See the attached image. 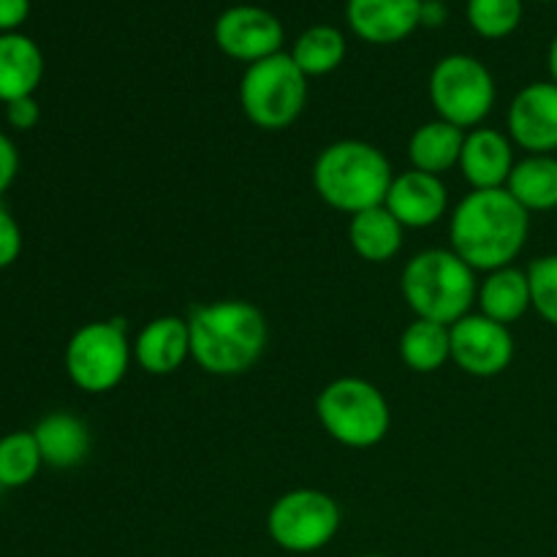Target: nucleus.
<instances>
[{
    "mask_svg": "<svg viewBox=\"0 0 557 557\" xmlns=\"http://www.w3.org/2000/svg\"><path fill=\"white\" fill-rule=\"evenodd\" d=\"M422 3H444V0H422Z\"/></svg>",
    "mask_w": 557,
    "mask_h": 557,
    "instance_id": "obj_34",
    "label": "nucleus"
},
{
    "mask_svg": "<svg viewBox=\"0 0 557 557\" xmlns=\"http://www.w3.org/2000/svg\"><path fill=\"white\" fill-rule=\"evenodd\" d=\"M384 207L403 223V228H428L446 215L449 194L441 177L411 169L395 174Z\"/></svg>",
    "mask_w": 557,
    "mask_h": 557,
    "instance_id": "obj_13",
    "label": "nucleus"
},
{
    "mask_svg": "<svg viewBox=\"0 0 557 557\" xmlns=\"http://www.w3.org/2000/svg\"><path fill=\"white\" fill-rule=\"evenodd\" d=\"M462 145H466V131L438 117L413 131L408 141V158L413 169L441 177L449 169L460 166Z\"/></svg>",
    "mask_w": 557,
    "mask_h": 557,
    "instance_id": "obj_20",
    "label": "nucleus"
},
{
    "mask_svg": "<svg viewBox=\"0 0 557 557\" xmlns=\"http://www.w3.org/2000/svg\"><path fill=\"white\" fill-rule=\"evenodd\" d=\"M509 136L531 156H553L557 150V85L533 82L522 87L506 114Z\"/></svg>",
    "mask_w": 557,
    "mask_h": 557,
    "instance_id": "obj_12",
    "label": "nucleus"
},
{
    "mask_svg": "<svg viewBox=\"0 0 557 557\" xmlns=\"http://www.w3.org/2000/svg\"><path fill=\"white\" fill-rule=\"evenodd\" d=\"M44 76V54L22 33H0V101L11 103L36 92Z\"/></svg>",
    "mask_w": 557,
    "mask_h": 557,
    "instance_id": "obj_17",
    "label": "nucleus"
},
{
    "mask_svg": "<svg viewBox=\"0 0 557 557\" xmlns=\"http://www.w3.org/2000/svg\"><path fill=\"white\" fill-rule=\"evenodd\" d=\"M5 120L14 131H30L41 120V109H38V101L33 96L16 98V101L5 103Z\"/></svg>",
    "mask_w": 557,
    "mask_h": 557,
    "instance_id": "obj_29",
    "label": "nucleus"
},
{
    "mask_svg": "<svg viewBox=\"0 0 557 557\" xmlns=\"http://www.w3.org/2000/svg\"><path fill=\"white\" fill-rule=\"evenodd\" d=\"M506 190L525 207L528 212L557 210V158L528 156L515 163Z\"/></svg>",
    "mask_w": 557,
    "mask_h": 557,
    "instance_id": "obj_22",
    "label": "nucleus"
},
{
    "mask_svg": "<svg viewBox=\"0 0 557 557\" xmlns=\"http://www.w3.org/2000/svg\"><path fill=\"white\" fill-rule=\"evenodd\" d=\"M190 357L210 375H243L267 348V321L256 305L245 299L201 305L188 315Z\"/></svg>",
    "mask_w": 557,
    "mask_h": 557,
    "instance_id": "obj_2",
    "label": "nucleus"
},
{
    "mask_svg": "<svg viewBox=\"0 0 557 557\" xmlns=\"http://www.w3.org/2000/svg\"><path fill=\"white\" fill-rule=\"evenodd\" d=\"M267 531L281 549L310 555L324 549L341 531V506L321 490H292L272 504Z\"/></svg>",
    "mask_w": 557,
    "mask_h": 557,
    "instance_id": "obj_9",
    "label": "nucleus"
},
{
    "mask_svg": "<svg viewBox=\"0 0 557 557\" xmlns=\"http://www.w3.org/2000/svg\"><path fill=\"white\" fill-rule=\"evenodd\" d=\"M528 281H531L533 310L547 324L557 326V253L542 256V259L533 261L528 267Z\"/></svg>",
    "mask_w": 557,
    "mask_h": 557,
    "instance_id": "obj_27",
    "label": "nucleus"
},
{
    "mask_svg": "<svg viewBox=\"0 0 557 557\" xmlns=\"http://www.w3.org/2000/svg\"><path fill=\"white\" fill-rule=\"evenodd\" d=\"M403 297L417 319L457 324L476 302V272L446 248H430L413 256L403 270Z\"/></svg>",
    "mask_w": 557,
    "mask_h": 557,
    "instance_id": "obj_4",
    "label": "nucleus"
},
{
    "mask_svg": "<svg viewBox=\"0 0 557 557\" xmlns=\"http://www.w3.org/2000/svg\"><path fill=\"white\" fill-rule=\"evenodd\" d=\"M531 232V212L506 188L471 190L451 215V250L473 272L515 264Z\"/></svg>",
    "mask_w": 557,
    "mask_h": 557,
    "instance_id": "obj_1",
    "label": "nucleus"
},
{
    "mask_svg": "<svg viewBox=\"0 0 557 557\" xmlns=\"http://www.w3.org/2000/svg\"><path fill=\"white\" fill-rule=\"evenodd\" d=\"M134 346L123 321H90L79 326L65 346V373L87 395H103L125 379Z\"/></svg>",
    "mask_w": 557,
    "mask_h": 557,
    "instance_id": "obj_7",
    "label": "nucleus"
},
{
    "mask_svg": "<svg viewBox=\"0 0 557 557\" xmlns=\"http://www.w3.org/2000/svg\"><path fill=\"white\" fill-rule=\"evenodd\" d=\"M30 14V0H0V33H16Z\"/></svg>",
    "mask_w": 557,
    "mask_h": 557,
    "instance_id": "obj_31",
    "label": "nucleus"
},
{
    "mask_svg": "<svg viewBox=\"0 0 557 557\" xmlns=\"http://www.w3.org/2000/svg\"><path fill=\"white\" fill-rule=\"evenodd\" d=\"M547 65H549V74H553V82L557 85V36L553 38V44H549Z\"/></svg>",
    "mask_w": 557,
    "mask_h": 557,
    "instance_id": "obj_33",
    "label": "nucleus"
},
{
    "mask_svg": "<svg viewBox=\"0 0 557 557\" xmlns=\"http://www.w3.org/2000/svg\"><path fill=\"white\" fill-rule=\"evenodd\" d=\"M44 466L76 468L90 455V430L74 413L54 411L44 417L33 430Z\"/></svg>",
    "mask_w": 557,
    "mask_h": 557,
    "instance_id": "obj_18",
    "label": "nucleus"
},
{
    "mask_svg": "<svg viewBox=\"0 0 557 557\" xmlns=\"http://www.w3.org/2000/svg\"><path fill=\"white\" fill-rule=\"evenodd\" d=\"M392 180L395 174L389 158L359 139L324 147L313 163V188L319 199L346 215L384 205Z\"/></svg>",
    "mask_w": 557,
    "mask_h": 557,
    "instance_id": "obj_3",
    "label": "nucleus"
},
{
    "mask_svg": "<svg viewBox=\"0 0 557 557\" xmlns=\"http://www.w3.org/2000/svg\"><path fill=\"white\" fill-rule=\"evenodd\" d=\"M22 253V228L9 207L0 205V270L14 264Z\"/></svg>",
    "mask_w": 557,
    "mask_h": 557,
    "instance_id": "obj_28",
    "label": "nucleus"
},
{
    "mask_svg": "<svg viewBox=\"0 0 557 557\" xmlns=\"http://www.w3.org/2000/svg\"><path fill=\"white\" fill-rule=\"evenodd\" d=\"M451 330V359L457 368L476 379L500 375L515 359V337L509 326L482 313H468Z\"/></svg>",
    "mask_w": 557,
    "mask_h": 557,
    "instance_id": "obj_10",
    "label": "nucleus"
},
{
    "mask_svg": "<svg viewBox=\"0 0 557 557\" xmlns=\"http://www.w3.org/2000/svg\"><path fill=\"white\" fill-rule=\"evenodd\" d=\"M218 49L237 63H259L283 47V25L272 11L259 5H232L215 20Z\"/></svg>",
    "mask_w": 557,
    "mask_h": 557,
    "instance_id": "obj_11",
    "label": "nucleus"
},
{
    "mask_svg": "<svg viewBox=\"0 0 557 557\" xmlns=\"http://www.w3.org/2000/svg\"><path fill=\"white\" fill-rule=\"evenodd\" d=\"M315 417L330 438L348 449H373L386 438L392 424L384 392L364 379H337L321 389Z\"/></svg>",
    "mask_w": 557,
    "mask_h": 557,
    "instance_id": "obj_5",
    "label": "nucleus"
},
{
    "mask_svg": "<svg viewBox=\"0 0 557 557\" xmlns=\"http://www.w3.org/2000/svg\"><path fill=\"white\" fill-rule=\"evenodd\" d=\"M476 302L487 319L504 326L515 324L533 308L528 272L517 270V267H500V270L487 272L476 292Z\"/></svg>",
    "mask_w": 557,
    "mask_h": 557,
    "instance_id": "obj_19",
    "label": "nucleus"
},
{
    "mask_svg": "<svg viewBox=\"0 0 557 557\" xmlns=\"http://www.w3.org/2000/svg\"><path fill=\"white\" fill-rule=\"evenodd\" d=\"M20 172V156H16V147L9 136L0 131V196L11 188V183L16 180Z\"/></svg>",
    "mask_w": 557,
    "mask_h": 557,
    "instance_id": "obj_30",
    "label": "nucleus"
},
{
    "mask_svg": "<svg viewBox=\"0 0 557 557\" xmlns=\"http://www.w3.org/2000/svg\"><path fill=\"white\" fill-rule=\"evenodd\" d=\"M422 0H348L346 20L354 36L368 44H397L419 27Z\"/></svg>",
    "mask_w": 557,
    "mask_h": 557,
    "instance_id": "obj_14",
    "label": "nucleus"
},
{
    "mask_svg": "<svg viewBox=\"0 0 557 557\" xmlns=\"http://www.w3.org/2000/svg\"><path fill=\"white\" fill-rule=\"evenodd\" d=\"M400 359L413 373H435L451 359V330L438 321L417 319L403 330Z\"/></svg>",
    "mask_w": 557,
    "mask_h": 557,
    "instance_id": "obj_23",
    "label": "nucleus"
},
{
    "mask_svg": "<svg viewBox=\"0 0 557 557\" xmlns=\"http://www.w3.org/2000/svg\"><path fill=\"white\" fill-rule=\"evenodd\" d=\"M444 22H446V5L444 3H422L419 27H441Z\"/></svg>",
    "mask_w": 557,
    "mask_h": 557,
    "instance_id": "obj_32",
    "label": "nucleus"
},
{
    "mask_svg": "<svg viewBox=\"0 0 557 557\" xmlns=\"http://www.w3.org/2000/svg\"><path fill=\"white\" fill-rule=\"evenodd\" d=\"M362 557H384V555H362Z\"/></svg>",
    "mask_w": 557,
    "mask_h": 557,
    "instance_id": "obj_35",
    "label": "nucleus"
},
{
    "mask_svg": "<svg viewBox=\"0 0 557 557\" xmlns=\"http://www.w3.org/2000/svg\"><path fill=\"white\" fill-rule=\"evenodd\" d=\"M44 466L41 451H38L33 433L16 430L0 438V487L16 490L30 484L38 476V468Z\"/></svg>",
    "mask_w": 557,
    "mask_h": 557,
    "instance_id": "obj_25",
    "label": "nucleus"
},
{
    "mask_svg": "<svg viewBox=\"0 0 557 557\" xmlns=\"http://www.w3.org/2000/svg\"><path fill=\"white\" fill-rule=\"evenodd\" d=\"M468 25L482 38L498 41L511 36L522 22V0H468Z\"/></svg>",
    "mask_w": 557,
    "mask_h": 557,
    "instance_id": "obj_26",
    "label": "nucleus"
},
{
    "mask_svg": "<svg viewBox=\"0 0 557 557\" xmlns=\"http://www.w3.org/2000/svg\"><path fill=\"white\" fill-rule=\"evenodd\" d=\"M190 357L188 319L161 315L152 319L134 341V359L145 373L169 375Z\"/></svg>",
    "mask_w": 557,
    "mask_h": 557,
    "instance_id": "obj_16",
    "label": "nucleus"
},
{
    "mask_svg": "<svg viewBox=\"0 0 557 557\" xmlns=\"http://www.w3.org/2000/svg\"><path fill=\"white\" fill-rule=\"evenodd\" d=\"M288 54L305 76H326L346 60V36L332 25H313L299 33Z\"/></svg>",
    "mask_w": 557,
    "mask_h": 557,
    "instance_id": "obj_24",
    "label": "nucleus"
},
{
    "mask_svg": "<svg viewBox=\"0 0 557 557\" xmlns=\"http://www.w3.org/2000/svg\"><path fill=\"white\" fill-rule=\"evenodd\" d=\"M239 103L256 128L283 131L297 123L308 103V76L292 54L277 52L248 65L239 82Z\"/></svg>",
    "mask_w": 557,
    "mask_h": 557,
    "instance_id": "obj_6",
    "label": "nucleus"
},
{
    "mask_svg": "<svg viewBox=\"0 0 557 557\" xmlns=\"http://www.w3.org/2000/svg\"><path fill=\"white\" fill-rule=\"evenodd\" d=\"M348 239L359 259L370 261V264H384L400 253L403 223L384 205L370 207V210L351 215Z\"/></svg>",
    "mask_w": 557,
    "mask_h": 557,
    "instance_id": "obj_21",
    "label": "nucleus"
},
{
    "mask_svg": "<svg viewBox=\"0 0 557 557\" xmlns=\"http://www.w3.org/2000/svg\"><path fill=\"white\" fill-rule=\"evenodd\" d=\"M0 490H3V487H0Z\"/></svg>",
    "mask_w": 557,
    "mask_h": 557,
    "instance_id": "obj_36",
    "label": "nucleus"
},
{
    "mask_svg": "<svg viewBox=\"0 0 557 557\" xmlns=\"http://www.w3.org/2000/svg\"><path fill=\"white\" fill-rule=\"evenodd\" d=\"M460 169L473 190L506 188L515 169L511 141L493 128H473L471 134H466Z\"/></svg>",
    "mask_w": 557,
    "mask_h": 557,
    "instance_id": "obj_15",
    "label": "nucleus"
},
{
    "mask_svg": "<svg viewBox=\"0 0 557 557\" xmlns=\"http://www.w3.org/2000/svg\"><path fill=\"white\" fill-rule=\"evenodd\" d=\"M430 101L441 120L457 128H476L495 107V79L482 60L449 54L430 74Z\"/></svg>",
    "mask_w": 557,
    "mask_h": 557,
    "instance_id": "obj_8",
    "label": "nucleus"
}]
</instances>
